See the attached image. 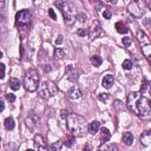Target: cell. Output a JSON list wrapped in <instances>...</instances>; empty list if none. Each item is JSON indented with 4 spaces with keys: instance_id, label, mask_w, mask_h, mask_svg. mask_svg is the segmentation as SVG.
Listing matches in <instances>:
<instances>
[{
    "instance_id": "cell-31",
    "label": "cell",
    "mask_w": 151,
    "mask_h": 151,
    "mask_svg": "<svg viewBox=\"0 0 151 151\" xmlns=\"http://www.w3.org/2000/svg\"><path fill=\"white\" fill-rule=\"evenodd\" d=\"M6 99L9 101V103H14L15 101V96L13 93H7L6 94Z\"/></svg>"
},
{
    "instance_id": "cell-25",
    "label": "cell",
    "mask_w": 151,
    "mask_h": 151,
    "mask_svg": "<svg viewBox=\"0 0 151 151\" xmlns=\"http://www.w3.org/2000/svg\"><path fill=\"white\" fill-rule=\"evenodd\" d=\"M74 143H76V137H74V136H70V137L66 138V140H65L63 144H64L66 147H71Z\"/></svg>"
},
{
    "instance_id": "cell-27",
    "label": "cell",
    "mask_w": 151,
    "mask_h": 151,
    "mask_svg": "<svg viewBox=\"0 0 151 151\" xmlns=\"http://www.w3.org/2000/svg\"><path fill=\"white\" fill-rule=\"evenodd\" d=\"M147 85H149V81H147L145 78H143V81H142V85H140V91H139V93L144 94L145 91L147 90Z\"/></svg>"
},
{
    "instance_id": "cell-3",
    "label": "cell",
    "mask_w": 151,
    "mask_h": 151,
    "mask_svg": "<svg viewBox=\"0 0 151 151\" xmlns=\"http://www.w3.org/2000/svg\"><path fill=\"white\" fill-rule=\"evenodd\" d=\"M39 81H40V76L35 68H31L25 73L24 77V86L26 91L28 92H34L39 87Z\"/></svg>"
},
{
    "instance_id": "cell-41",
    "label": "cell",
    "mask_w": 151,
    "mask_h": 151,
    "mask_svg": "<svg viewBox=\"0 0 151 151\" xmlns=\"http://www.w3.org/2000/svg\"><path fill=\"white\" fill-rule=\"evenodd\" d=\"M97 151H109V149H107V146L105 144H100L99 147L97 149Z\"/></svg>"
},
{
    "instance_id": "cell-36",
    "label": "cell",
    "mask_w": 151,
    "mask_h": 151,
    "mask_svg": "<svg viewBox=\"0 0 151 151\" xmlns=\"http://www.w3.org/2000/svg\"><path fill=\"white\" fill-rule=\"evenodd\" d=\"M96 8H97L98 12L101 11V9H104V2H101V1H97V2H96Z\"/></svg>"
},
{
    "instance_id": "cell-1",
    "label": "cell",
    "mask_w": 151,
    "mask_h": 151,
    "mask_svg": "<svg viewBox=\"0 0 151 151\" xmlns=\"http://www.w3.org/2000/svg\"><path fill=\"white\" fill-rule=\"evenodd\" d=\"M127 107L136 116L147 118L151 112V101L139 92H131L127 96Z\"/></svg>"
},
{
    "instance_id": "cell-38",
    "label": "cell",
    "mask_w": 151,
    "mask_h": 151,
    "mask_svg": "<svg viewBox=\"0 0 151 151\" xmlns=\"http://www.w3.org/2000/svg\"><path fill=\"white\" fill-rule=\"evenodd\" d=\"M5 77V65L0 63V79H2Z\"/></svg>"
},
{
    "instance_id": "cell-30",
    "label": "cell",
    "mask_w": 151,
    "mask_h": 151,
    "mask_svg": "<svg viewBox=\"0 0 151 151\" xmlns=\"http://www.w3.org/2000/svg\"><path fill=\"white\" fill-rule=\"evenodd\" d=\"M122 41H123V45H124L125 47H129V46L132 44V39H131V38H129V37L123 38V39H122Z\"/></svg>"
},
{
    "instance_id": "cell-47",
    "label": "cell",
    "mask_w": 151,
    "mask_h": 151,
    "mask_svg": "<svg viewBox=\"0 0 151 151\" xmlns=\"http://www.w3.org/2000/svg\"><path fill=\"white\" fill-rule=\"evenodd\" d=\"M109 2H110V4H113V5H114V4H117V1H116V0H109Z\"/></svg>"
},
{
    "instance_id": "cell-51",
    "label": "cell",
    "mask_w": 151,
    "mask_h": 151,
    "mask_svg": "<svg viewBox=\"0 0 151 151\" xmlns=\"http://www.w3.org/2000/svg\"><path fill=\"white\" fill-rule=\"evenodd\" d=\"M0 143H1V138H0Z\"/></svg>"
},
{
    "instance_id": "cell-13",
    "label": "cell",
    "mask_w": 151,
    "mask_h": 151,
    "mask_svg": "<svg viewBox=\"0 0 151 151\" xmlns=\"http://www.w3.org/2000/svg\"><path fill=\"white\" fill-rule=\"evenodd\" d=\"M139 139H140V144L143 146H149L151 143V131H149V130L144 131Z\"/></svg>"
},
{
    "instance_id": "cell-26",
    "label": "cell",
    "mask_w": 151,
    "mask_h": 151,
    "mask_svg": "<svg viewBox=\"0 0 151 151\" xmlns=\"http://www.w3.org/2000/svg\"><path fill=\"white\" fill-rule=\"evenodd\" d=\"M142 52H143V54L146 57V59H147V60H150V54H151V45H147V46L142 47Z\"/></svg>"
},
{
    "instance_id": "cell-46",
    "label": "cell",
    "mask_w": 151,
    "mask_h": 151,
    "mask_svg": "<svg viewBox=\"0 0 151 151\" xmlns=\"http://www.w3.org/2000/svg\"><path fill=\"white\" fill-rule=\"evenodd\" d=\"M91 149H90V145H86L85 147H84V151H90Z\"/></svg>"
},
{
    "instance_id": "cell-29",
    "label": "cell",
    "mask_w": 151,
    "mask_h": 151,
    "mask_svg": "<svg viewBox=\"0 0 151 151\" xmlns=\"http://www.w3.org/2000/svg\"><path fill=\"white\" fill-rule=\"evenodd\" d=\"M113 106H114V109L117 110V111H122V110H124L125 107H124V105H123V103L120 101V100H116L114 101V104H113Z\"/></svg>"
},
{
    "instance_id": "cell-42",
    "label": "cell",
    "mask_w": 151,
    "mask_h": 151,
    "mask_svg": "<svg viewBox=\"0 0 151 151\" xmlns=\"http://www.w3.org/2000/svg\"><path fill=\"white\" fill-rule=\"evenodd\" d=\"M54 42H55V45H60V44L63 42V35H59V37L55 39V41H54Z\"/></svg>"
},
{
    "instance_id": "cell-44",
    "label": "cell",
    "mask_w": 151,
    "mask_h": 151,
    "mask_svg": "<svg viewBox=\"0 0 151 151\" xmlns=\"http://www.w3.org/2000/svg\"><path fill=\"white\" fill-rule=\"evenodd\" d=\"M5 109V104H4V100H0V111H4Z\"/></svg>"
},
{
    "instance_id": "cell-8",
    "label": "cell",
    "mask_w": 151,
    "mask_h": 151,
    "mask_svg": "<svg viewBox=\"0 0 151 151\" xmlns=\"http://www.w3.org/2000/svg\"><path fill=\"white\" fill-rule=\"evenodd\" d=\"M129 12L134 18H142V15L144 14V9L138 1H131L129 4Z\"/></svg>"
},
{
    "instance_id": "cell-34",
    "label": "cell",
    "mask_w": 151,
    "mask_h": 151,
    "mask_svg": "<svg viewBox=\"0 0 151 151\" xmlns=\"http://www.w3.org/2000/svg\"><path fill=\"white\" fill-rule=\"evenodd\" d=\"M77 34H78L79 37H85V35L87 34V31H86L85 28H79V29L77 31Z\"/></svg>"
},
{
    "instance_id": "cell-11",
    "label": "cell",
    "mask_w": 151,
    "mask_h": 151,
    "mask_svg": "<svg viewBox=\"0 0 151 151\" xmlns=\"http://www.w3.org/2000/svg\"><path fill=\"white\" fill-rule=\"evenodd\" d=\"M67 97H68L71 100L79 99V98L81 97V91L79 90L78 86H72V87L67 91Z\"/></svg>"
},
{
    "instance_id": "cell-35",
    "label": "cell",
    "mask_w": 151,
    "mask_h": 151,
    "mask_svg": "<svg viewBox=\"0 0 151 151\" xmlns=\"http://www.w3.org/2000/svg\"><path fill=\"white\" fill-rule=\"evenodd\" d=\"M70 113H71V112H70V110H67V109H66V110H61V112H60V117L64 118V119H66V117H67Z\"/></svg>"
},
{
    "instance_id": "cell-32",
    "label": "cell",
    "mask_w": 151,
    "mask_h": 151,
    "mask_svg": "<svg viewBox=\"0 0 151 151\" xmlns=\"http://www.w3.org/2000/svg\"><path fill=\"white\" fill-rule=\"evenodd\" d=\"M6 151H17V146L13 143H9L6 145Z\"/></svg>"
},
{
    "instance_id": "cell-6",
    "label": "cell",
    "mask_w": 151,
    "mask_h": 151,
    "mask_svg": "<svg viewBox=\"0 0 151 151\" xmlns=\"http://www.w3.org/2000/svg\"><path fill=\"white\" fill-rule=\"evenodd\" d=\"M32 20V14L28 9H21L17 12L15 14V26L21 28V27H28Z\"/></svg>"
},
{
    "instance_id": "cell-21",
    "label": "cell",
    "mask_w": 151,
    "mask_h": 151,
    "mask_svg": "<svg viewBox=\"0 0 151 151\" xmlns=\"http://www.w3.org/2000/svg\"><path fill=\"white\" fill-rule=\"evenodd\" d=\"M8 84H9V87H11L13 91L19 90V88H20V86H21V84H20L19 79H17V78H11V79H9V81H8Z\"/></svg>"
},
{
    "instance_id": "cell-16",
    "label": "cell",
    "mask_w": 151,
    "mask_h": 151,
    "mask_svg": "<svg viewBox=\"0 0 151 151\" xmlns=\"http://www.w3.org/2000/svg\"><path fill=\"white\" fill-rule=\"evenodd\" d=\"M110 138H111V132L109 131V129L101 127L100 129V142H101V144H104L105 142H107Z\"/></svg>"
},
{
    "instance_id": "cell-24",
    "label": "cell",
    "mask_w": 151,
    "mask_h": 151,
    "mask_svg": "<svg viewBox=\"0 0 151 151\" xmlns=\"http://www.w3.org/2000/svg\"><path fill=\"white\" fill-rule=\"evenodd\" d=\"M61 146H63V142L61 140H57V142H54V143H52L50 145V151H60Z\"/></svg>"
},
{
    "instance_id": "cell-2",
    "label": "cell",
    "mask_w": 151,
    "mask_h": 151,
    "mask_svg": "<svg viewBox=\"0 0 151 151\" xmlns=\"http://www.w3.org/2000/svg\"><path fill=\"white\" fill-rule=\"evenodd\" d=\"M66 126L74 137H83L87 130L85 118L72 112L66 117Z\"/></svg>"
},
{
    "instance_id": "cell-18",
    "label": "cell",
    "mask_w": 151,
    "mask_h": 151,
    "mask_svg": "<svg viewBox=\"0 0 151 151\" xmlns=\"http://www.w3.org/2000/svg\"><path fill=\"white\" fill-rule=\"evenodd\" d=\"M122 139H123V143H124L125 145L130 146V145H132V143H133V134H132L131 132H124Z\"/></svg>"
},
{
    "instance_id": "cell-20",
    "label": "cell",
    "mask_w": 151,
    "mask_h": 151,
    "mask_svg": "<svg viewBox=\"0 0 151 151\" xmlns=\"http://www.w3.org/2000/svg\"><path fill=\"white\" fill-rule=\"evenodd\" d=\"M4 125H5V129H6V130H8V131L13 130V129L15 127V123H14V119H13L12 117H7V118L5 119V123H4Z\"/></svg>"
},
{
    "instance_id": "cell-9",
    "label": "cell",
    "mask_w": 151,
    "mask_h": 151,
    "mask_svg": "<svg viewBox=\"0 0 151 151\" xmlns=\"http://www.w3.org/2000/svg\"><path fill=\"white\" fill-rule=\"evenodd\" d=\"M87 33H88V37H90L91 40L98 38V37L101 34V26H100V24H99L97 20L93 21L92 25H91V27H90V31H88Z\"/></svg>"
},
{
    "instance_id": "cell-40",
    "label": "cell",
    "mask_w": 151,
    "mask_h": 151,
    "mask_svg": "<svg viewBox=\"0 0 151 151\" xmlns=\"http://www.w3.org/2000/svg\"><path fill=\"white\" fill-rule=\"evenodd\" d=\"M48 15H50L53 20H57V15H55V13H54L53 8H50V9H48Z\"/></svg>"
},
{
    "instance_id": "cell-4",
    "label": "cell",
    "mask_w": 151,
    "mask_h": 151,
    "mask_svg": "<svg viewBox=\"0 0 151 151\" xmlns=\"http://www.w3.org/2000/svg\"><path fill=\"white\" fill-rule=\"evenodd\" d=\"M54 5L60 9V12L63 13V17H64V21L67 24V25H72L74 22V13H73V8L72 6L66 2V1H55Z\"/></svg>"
},
{
    "instance_id": "cell-28",
    "label": "cell",
    "mask_w": 151,
    "mask_h": 151,
    "mask_svg": "<svg viewBox=\"0 0 151 151\" xmlns=\"http://www.w3.org/2000/svg\"><path fill=\"white\" fill-rule=\"evenodd\" d=\"M132 66H133V64H132V61H131V60L126 59V60H124V61H123V68H124V70L129 71V70H131V68H132Z\"/></svg>"
},
{
    "instance_id": "cell-37",
    "label": "cell",
    "mask_w": 151,
    "mask_h": 151,
    "mask_svg": "<svg viewBox=\"0 0 151 151\" xmlns=\"http://www.w3.org/2000/svg\"><path fill=\"white\" fill-rule=\"evenodd\" d=\"M77 19L83 22V21L86 20V14H84V13H78V14H77Z\"/></svg>"
},
{
    "instance_id": "cell-14",
    "label": "cell",
    "mask_w": 151,
    "mask_h": 151,
    "mask_svg": "<svg viewBox=\"0 0 151 151\" xmlns=\"http://www.w3.org/2000/svg\"><path fill=\"white\" fill-rule=\"evenodd\" d=\"M113 81H114V78L112 74H106L104 76L103 80H101V85L105 87V88H110L112 85H113Z\"/></svg>"
},
{
    "instance_id": "cell-48",
    "label": "cell",
    "mask_w": 151,
    "mask_h": 151,
    "mask_svg": "<svg viewBox=\"0 0 151 151\" xmlns=\"http://www.w3.org/2000/svg\"><path fill=\"white\" fill-rule=\"evenodd\" d=\"M1 58H2V52L0 51V59H1Z\"/></svg>"
},
{
    "instance_id": "cell-49",
    "label": "cell",
    "mask_w": 151,
    "mask_h": 151,
    "mask_svg": "<svg viewBox=\"0 0 151 151\" xmlns=\"http://www.w3.org/2000/svg\"><path fill=\"white\" fill-rule=\"evenodd\" d=\"M2 6H4V2L1 1V2H0V7H2Z\"/></svg>"
},
{
    "instance_id": "cell-12",
    "label": "cell",
    "mask_w": 151,
    "mask_h": 151,
    "mask_svg": "<svg viewBox=\"0 0 151 151\" xmlns=\"http://www.w3.org/2000/svg\"><path fill=\"white\" fill-rule=\"evenodd\" d=\"M137 40L139 41V44L142 45V47L144 46H147V45H151L150 44V39L147 38V35L143 32V31H137Z\"/></svg>"
},
{
    "instance_id": "cell-50",
    "label": "cell",
    "mask_w": 151,
    "mask_h": 151,
    "mask_svg": "<svg viewBox=\"0 0 151 151\" xmlns=\"http://www.w3.org/2000/svg\"><path fill=\"white\" fill-rule=\"evenodd\" d=\"M26 151H34V150H32V149H28V150H26Z\"/></svg>"
},
{
    "instance_id": "cell-43",
    "label": "cell",
    "mask_w": 151,
    "mask_h": 151,
    "mask_svg": "<svg viewBox=\"0 0 151 151\" xmlns=\"http://www.w3.org/2000/svg\"><path fill=\"white\" fill-rule=\"evenodd\" d=\"M42 68H44V72H50L51 71V65H44Z\"/></svg>"
},
{
    "instance_id": "cell-7",
    "label": "cell",
    "mask_w": 151,
    "mask_h": 151,
    "mask_svg": "<svg viewBox=\"0 0 151 151\" xmlns=\"http://www.w3.org/2000/svg\"><path fill=\"white\" fill-rule=\"evenodd\" d=\"M25 123H26V126L31 130V131H35L40 124V118L34 113V112H31L26 119H25Z\"/></svg>"
},
{
    "instance_id": "cell-5",
    "label": "cell",
    "mask_w": 151,
    "mask_h": 151,
    "mask_svg": "<svg viewBox=\"0 0 151 151\" xmlns=\"http://www.w3.org/2000/svg\"><path fill=\"white\" fill-rule=\"evenodd\" d=\"M38 91H39V94H40L41 98L50 99V98H52L53 96L57 94L58 87H57V85H55L53 81L45 80V81H42V83L39 85Z\"/></svg>"
},
{
    "instance_id": "cell-33",
    "label": "cell",
    "mask_w": 151,
    "mask_h": 151,
    "mask_svg": "<svg viewBox=\"0 0 151 151\" xmlns=\"http://www.w3.org/2000/svg\"><path fill=\"white\" fill-rule=\"evenodd\" d=\"M98 98H99V100H101V101H106L107 98H109V94H107V93H99V94H98Z\"/></svg>"
},
{
    "instance_id": "cell-39",
    "label": "cell",
    "mask_w": 151,
    "mask_h": 151,
    "mask_svg": "<svg viewBox=\"0 0 151 151\" xmlns=\"http://www.w3.org/2000/svg\"><path fill=\"white\" fill-rule=\"evenodd\" d=\"M111 15H112V14H111V12H110L109 9H105V11L103 12V17H104L105 19H111Z\"/></svg>"
},
{
    "instance_id": "cell-15",
    "label": "cell",
    "mask_w": 151,
    "mask_h": 151,
    "mask_svg": "<svg viewBox=\"0 0 151 151\" xmlns=\"http://www.w3.org/2000/svg\"><path fill=\"white\" fill-rule=\"evenodd\" d=\"M66 74H67V78H68L71 81H76V80L78 79V73H77V71L72 67V65H68L67 71H66Z\"/></svg>"
},
{
    "instance_id": "cell-23",
    "label": "cell",
    "mask_w": 151,
    "mask_h": 151,
    "mask_svg": "<svg viewBox=\"0 0 151 151\" xmlns=\"http://www.w3.org/2000/svg\"><path fill=\"white\" fill-rule=\"evenodd\" d=\"M53 57H54L55 60H60V59H63L65 57V52L61 48H55L54 52H53Z\"/></svg>"
},
{
    "instance_id": "cell-22",
    "label": "cell",
    "mask_w": 151,
    "mask_h": 151,
    "mask_svg": "<svg viewBox=\"0 0 151 151\" xmlns=\"http://www.w3.org/2000/svg\"><path fill=\"white\" fill-rule=\"evenodd\" d=\"M90 61H91V64H92L94 67H98V66H100V65H101L103 59H101V57H99V55L94 54V55H92V57H91Z\"/></svg>"
},
{
    "instance_id": "cell-45",
    "label": "cell",
    "mask_w": 151,
    "mask_h": 151,
    "mask_svg": "<svg viewBox=\"0 0 151 151\" xmlns=\"http://www.w3.org/2000/svg\"><path fill=\"white\" fill-rule=\"evenodd\" d=\"M111 150H112V151H118V146H117L116 144H112V145H111Z\"/></svg>"
},
{
    "instance_id": "cell-17",
    "label": "cell",
    "mask_w": 151,
    "mask_h": 151,
    "mask_svg": "<svg viewBox=\"0 0 151 151\" xmlns=\"http://www.w3.org/2000/svg\"><path fill=\"white\" fill-rule=\"evenodd\" d=\"M87 129H88V132H90V133L94 134V133H97V132L99 131V129H100V123L97 122V120H93V122H91V123L88 124Z\"/></svg>"
},
{
    "instance_id": "cell-10",
    "label": "cell",
    "mask_w": 151,
    "mask_h": 151,
    "mask_svg": "<svg viewBox=\"0 0 151 151\" xmlns=\"http://www.w3.org/2000/svg\"><path fill=\"white\" fill-rule=\"evenodd\" d=\"M34 146H35L37 151H50V149H47L41 134H35L34 136Z\"/></svg>"
},
{
    "instance_id": "cell-19",
    "label": "cell",
    "mask_w": 151,
    "mask_h": 151,
    "mask_svg": "<svg viewBox=\"0 0 151 151\" xmlns=\"http://www.w3.org/2000/svg\"><path fill=\"white\" fill-rule=\"evenodd\" d=\"M116 29H117V32H118V33H120V34H125V33H127V32H129L127 26H126L123 21H118V22L116 24Z\"/></svg>"
}]
</instances>
